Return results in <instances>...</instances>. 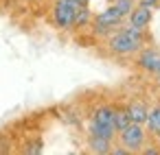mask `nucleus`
I'll return each mask as SVG.
<instances>
[{
	"label": "nucleus",
	"mask_w": 160,
	"mask_h": 155,
	"mask_svg": "<svg viewBox=\"0 0 160 155\" xmlns=\"http://www.w3.org/2000/svg\"><path fill=\"white\" fill-rule=\"evenodd\" d=\"M116 140L123 148H127L129 153H138L142 151V146L147 144L149 140V133L145 129V124H136V122H129L125 129H121L116 133Z\"/></svg>",
	"instance_id": "1"
},
{
	"label": "nucleus",
	"mask_w": 160,
	"mask_h": 155,
	"mask_svg": "<svg viewBox=\"0 0 160 155\" xmlns=\"http://www.w3.org/2000/svg\"><path fill=\"white\" fill-rule=\"evenodd\" d=\"M125 22V16L112 5V7H108V9H103L101 13H97L94 18H92V24H94V35H99V37H110L121 24Z\"/></svg>",
	"instance_id": "2"
},
{
	"label": "nucleus",
	"mask_w": 160,
	"mask_h": 155,
	"mask_svg": "<svg viewBox=\"0 0 160 155\" xmlns=\"http://www.w3.org/2000/svg\"><path fill=\"white\" fill-rule=\"evenodd\" d=\"M142 42L145 40H136V37L123 33L121 29H116L108 37V48H110V53H114L118 57H129V55H136L142 48Z\"/></svg>",
	"instance_id": "3"
},
{
	"label": "nucleus",
	"mask_w": 160,
	"mask_h": 155,
	"mask_svg": "<svg viewBox=\"0 0 160 155\" xmlns=\"http://www.w3.org/2000/svg\"><path fill=\"white\" fill-rule=\"evenodd\" d=\"M81 5H77L75 0H55V7H53V22L59 29H72L75 26V16L77 9Z\"/></svg>",
	"instance_id": "4"
},
{
	"label": "nucleus",
	"mask_w": 160,
	"mask_h": 155,
	"mask_svg": "<svg viewBox=\"0 0 160 155\" xmlns=\"http://www.w3.org/2000/svg\"><path fill=\"white\" fill-rule=\"evenodd\" d=\"M136 66L149 74H160V53L153 48H140L136 57Z\"/></svg>",
	"instance_id": "5"
},
{
	"label": "nucleus",
	"mask_w": 160,
	"mask_h": 155,
	"mask_svg": "<svg viewBox=\"0 0 160 155\" xmlns=\"http://www.w3.org/2000/svg\"><path fill=\"white\" fill-rule=\"evenodd\" d=\"M151 16H153V11L151 9H147V7H140V5H136L129 13H127V24H132V26H136V29H147L149 26V22H151Z\"/></svg>",
	"instance_id": "6"
},
{
	"label": "nucleus",
	"mask_w": 160,
	"mask_h": 155,
	"mask_svg": "<svg viewBox=\"0 0 160 155\" xmlns=\"http://www.w3.org/2000/svg\"><path fill=\"white\" fill-rule=\"evenodd\" d=\"M88 135H94V138H103V140H116V129L114 124L110 122H97V120H90L88 124Z\"/></svg>",
	"instance_id": "7"
},
{
	"label": "nucleus",
	"mask_w": 160,
	"mask_h": 155,
	"mask_svg": "<svg viewBox=\"0 0 160 155\" xmlns=\"http://www.w3.org/2000/svg\"><path fill=\"white\" fill-rule=\"evenodd\" d=\"M127 114H129V120L132 122H136V124H145V120H147V114H149V107L142 103V101H132V103H127Z\"/></svg>",
	"instance_id": "8"
},
{
	"label": "nucleus",
	"mask_w": 160,
	"mask_h": 155,
	"mask_svg": "<svg viewBox=\"0 0 160 155\" xmlns=\"http://www.w3.org/2000/svg\"><path fill=\"white\" fill-rule=\"evenodd\" d=\"M145 129L149 135H156L160 133V105L151 107L149 114H147V120H145Z\"/></svg>",
	"instance_id": "9"
},
{
	"label": "nucleus",
	"mask_w": 160,
	"mask_h": 155,
	"mask_svg": "<svg viewBox=\"0 0 160 155\" xmlns=\"http://www.w3.org/2000/svg\"><path fill=\"white\" fill-rule=\"evenodd\" d=\"M88 148L92 153H110L112 151V140H103V138L88 135Z\"/></svg>",
	"instance_id": "10"
},
{
	"label": "nucleus",
	"mask_w": 160,
	"mask_h": 155,
	"mask_svg": "<svg viewBox=\"0 0 160 155\" xmlns=\"http://www.w3.org/2000/svg\"><path fill=\"white\" fill-rule=\"evenodd\" d=\"M90 120H97V122H110V124H114V122H112V120H114V107H112V105H101V107H97Z\"/></svg>",
	"instance_id": "11"
},
{
	"label": "nucleus",
	"mask_w": 160,
	"mask_h": 155,
	"mask_svg": "<svg viewBox=\"0 0 160 155\" xmlns=\"http://www.w3.org/2000/svg\"><path fill=\"white\" fill-rule=\"evenodd\" d=\"M114 129H116V133L121 131V129H125L132 120H129V114H127V109L125 107H114Z\"/></svg>",
	"instance_id": "12"
},
{
	"label": "nucleus",
	"mask_w": 160,
	"mask_h": 155,
	"mask_svg": "<svg viewBox=\"0 0 160 155\" xmlns=\"http://www.w3.org/2000/svg\"><path fill=\"white\" fill-rule=\"evenodd\" d=\"M90 22H92V13H90V9H88V5H81V7L77 9V16H75V26L83 29V26H88Z\"/></svg>",
	"instance_id": "13"
},
{
	"label": "nucleus",
	"mask_w": 160,
	"mask_h": 155,
	"mask_svg": "<svg viewBox=\"0 0 160 155\" xmlns=\"http://www.w3.org/2000/svg\"><path fill=\"white\" fill-rule=\"evenodd\" d=\"M114 7H116V9L127 18V13L136 7V0H114Z\"/></svg>",
	"instance_id": "14"
},
{
	"label": "nucleus",
	"mask_w": 160,
	"mask_h": 155,
	"mask_svg": "<svg viewBox=\"0 0 160 155\" xmlns=\"http://www.w3.org/2000/svg\"><path fill=\"white\" fill-rule=\"evenodd\" d=\"M136 5H140V7H147V9H151V11H153V9L160 5V0H138Z\"/></svg>",
	"instance_id": "15"
},
{
	"label": "nucleus",
	"mask_w": 160,
	"mask_h": 155,
	"mask_svg": "<svg viewBox=\"0 0 160 155\" xmlns=\"http://www.w3.org/2000/svg\"><path fill=\"white\" fill-rule=\"evenodd\" d=\"M153 140H156V146L160 148V133H156V135H153Z\"/></svg>",
	"instance_id": "16"
},
{
	"label": "nucleus",
	"mask_w": 160,
	"mask_h": 155,
	"mask_svg": "<svg viewBox=\"0 0 160 155\" xmlns=\"http://www.w3.org/2000/svg\"><path fill=\"white\" fill-rule=\"evenodd\" d=\"M75 2H77V5H88L90 0H75Z\"/></svg>",
	"instance_id": "17"
},
{
	"label": "nucleus",
	"mask_w": 160,
	"mask_h": 155,
	"mask_svg": "<svg viewBox=\"0 0 160 155\" xmlns=\"http://www.w3.org/2000/svg\"><path fill=\"white\" fill-rule=\"evenodd\" d=\"M156 85H158V90H160V74H156Z\"/></svg>",
	"instance_id": "18"
}]
</instances>
